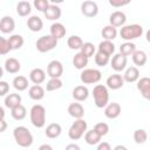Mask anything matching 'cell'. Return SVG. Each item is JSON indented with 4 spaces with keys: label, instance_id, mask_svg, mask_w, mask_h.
<instances>
[{
    "label": "cell",
    "instance_id": "obj_12",
    "mask_svg": "<svg viewBox=\"0 0 150 150\" xmlns=\"http://www.w3.org/2000/svg\"><path fill=\"white\" fill-rule=\"evenodd\" d=\"M125 21H127V15L121 11H115L109 16V25H111L115 28L123 27Z\"/></svg>",
    "mask_w": 150,
    "mask_h": 150
},
{
    "label": "cell",
    "instance_id": "obj_51",
    "mask_svg": "<svg viewBox=\"0 0 150 150\" xmlns=\"http://www.w3.org/2000/svg\"><path fill=\"white\" fill-rule=\"evenodd\" d=\"M112 150H128V149H127L124 145H122V144H118V145H116V146H115Z\"/></svg>",
    "mask_w": 150,
    "mask_h": 150
},
{
    "label": "cell",
    "instance_id": "obj_10",
    "mask_svg": "<svg viewBox=\"0 0 150 150\" xmlns=\"http://www.w3.org/2000/svg\"><path fill=\"white\" fill-rule=\"evenodd\" d=\"M127 61H128V60H127V57H125L124 55L117 53V54H115V55L112 56V59L110 60V67H111L116 73H120V71H122V70L125 69V67H127Z\"/></svg>",
    "mask_w": 150,
    "mask_h": 150
},
{
    "label": "cell",
    "instance_id": "obj_4",
    "mask_svg": "<svg viewBox=\"0 0 150 150\" xmlns=\"http://www.w3.org/2000/svg\"><path fill=\"white\" fill-rule=\"evenodd\" d=\"M30 122L35 128H43L46 125V109L41 104H34L29 111Z\"/></svg>",
    "mask_w": 150,
    "mask_h": 150
},
{
    "label": "cell",
    "instance_id": "obj_9",
    "mask_svg": "<svg viewBox=\"0 0 150 150\" xmlns=\"http://www.w3.org/2000/svg\"><path fill=\"white\" fill-rule=\"evenodd\" d=\"M47 74L50 79H60L63 74V64L57 60L50 61L47 66Z\"/></svg>",
    "mask_w": 150,
    "mask_h": 150
},
{
    "label": "cell",
    "instance_id": "obj_31",
    "mask_svg": "<svg viewBox=\"0 0 150 150\" xmlns=\"http://www.w3.org/2000/svg\"><path fill=\"white\" fill-rule=\"evenodd\" d=\"M97 52H101L103 54H107V55H112L114 52H115V45L112 43V41H107V40H103L100 42L98 47H97Z\"/></svg>",
    "mask_w": 150,
    "mask_h": 150
},
{
    "label": "cell",
    "instance_id": "obj_48",
    "mask_svg": "<svg viewBox=\"0 0 150 150\" xmlns=\"http://www.w3.org/2000/svg\"><path fill=\"white\" fill-rule=\"evenodd\" d=\"M64 150H81V148H80V145H77L75 143H70V144L66 145Z\"/></svg>",
    "mask_w": 150,
    "mask_h": 150
},
{
    "label": "cell",
    "instance_id": "obj_39",
    "mask_svg": "<svg viewBox=\"0 0 150 150\" xmlns=\"http://www.w3.org/2000/svg\"><path fill=\"white\" fill-rule=\"evenodd\" d=\"M94 56H95V63L98 67H104L110 62V56L107 54H103L101 52H96V54Z\"/></svg>",
    "mask_w": 150,
    "mask_h": 150
},
{
    "label": "cell",
    "instance_id": "obj_20",
    "mask_svg": "<svg viewBox=\"0 0 150 150\" xmlns=\"http://www.w3.org/2000/svg\"><path fill=\"white\" fill-rule=\"evenodd\" d=\"M29 80L34 84H41L46 81V73L41 68H34L29 73Z\"/></svg>",
    "mask_w": 150,
    "mask_h": 150
},
{
    "label": "cell",
    "instance_id": "obj_26",
    "mask_svg": "<svg viewBox=\"0 0 150 150\" xmlns=\"http://www.w3.org/2000/svg\"><path fill=\"white\" fill-rule=\"evenodd\" d=\"M101 138H102V136L95 129L88 130L84 135V141L89 145H97L98 143H101Z\"/></svg>",
    "mask_w": 150,
    "mask_h": 150
},
{
    "label": "cell",
    "instance_id": "obj_6",
    "mask_svg": "<svg viewBox=\"0 0 150 150\" xmlns=\"http://www.w3.org/2000/svg\"><path fill=\"white\" fill-rule=\"evenodd\" d=\"M57 41L55 38H53L50 34L49 35H42L41 38H39L35 42V47L40 53H47L53 50L56 46H57Z\"/></svg>",
    "mask_w": 150,
    "mask_h": 150
},
{
    "label": "cell",
    "instance_id": "obj_3",
    "mask_svg": "<svg viewBox=\"0 0 150 150\" xmlns=\"http://www.w3.org/2000/svg\"><path fill=\"white\" fill-rule=\"evenodd\" d=\"M142 34H143V27L138 23L125 25L120 30V36L125 42H131V40H135V39L139 38Z\"/></svg>",
    "mask_w": 150,
    "mask_h": 150
},
{
    "label": "cell",
    "instance_id": "obj_35",
    "mask_svg": "<svg viewBox=\"0 0 150 150\" xmlns=\"http://www.w3.org/2000/svg\"><path fill=\"white\" fill-rule=\"evenodd\" d=\"M11 115H12V117L14 120L21 121L27 116V109H26V107L20 104V105H18V107H15V108H13L11 110Z\"/></svg>",
    "mask_w": 150,
    "mask_h": 150
},
{
    "label": "cell",
    "instance_id": "obj_46",
    "mask_svg": "<svg viewBox=\"0 0 150 150\" xmlns=\"http://www.w3.org/2000/svg\"><path fill=\"white\" fill-rule=\"evenodd\" d=\"M9 90V84L6 81H0V96H5Z\"/></svg>",
    "mask_w": 150,
    "mask_h": 150
},
{
    "label": "cell",
    "instance_id": "obj_50",
    "mask_svg": "<svg viewBox=\"0 0 150 150\" xmlns=\"http://www.w3.org/2000/svg\"><path fill=\"white\" fill-rule=\"evenodd\" d=\"M38 150H54V149H53V146L49 145V144H41Z\"/></svg>",
    "mask_w": 150,
    "mask_h": 150
},
{
    "label": "cell",
    "instance_id": "obj_34",
    "mask_svg": "<svg viewBox=\"0 0 150 150\" xmlns=\"http://www.w3.org/2000/svg\"><path fill=\"white\" fill-rule=\"evenodd\" d=\"M83 43H84V42L82 41V39H81L79 35H71V36H69L68 40H67L68 47H69L70 49H73V50H79V49L81 50Z\"/></svg>",
    "mask_w": 150,
    "mask_h": 150
},
{
    "label": "cell",
    "instance_id": "obj_49",
    "mask_svg": "<svg viewBox=\"0 0 150 150\" xmlns=\"http://www.w3.org/2000/svg\"><path fill=\"white\" fill-rule=\"evenodd\" d=\"M0 124H1V128H0V131H1V132H4V131L6 130V128H7V123H6V121H5V118H0Z\"/></svg>",
    "mask_w": 150,
    "mask_h": 150
},
{
    "label": "cell",
    "instance_id": "obj_13",
    "mask_svg": "<svg viewBox=\"0 0 150 150\" xmlns=\"http://www.w3.org/2000/svg\"><path fill=\"white\" fill-rule=\"evenodd\" d=\"M137 89L144 98L150 101V77L148 76L141 77L137 81Z\"/></svg>",
    "mask_w": 150,
    "mask_h": 150
},
{
    "label": "cell",
    "instance_id": "obj_1",
    "mask_svg": "<svg viewBox=\"0 0 150 150\" xmlns=\"http://www.w3.org/2000/svg\"><path fill=\"white\" fill-rule=\"evenodd\" d=\"M13 137L16 144L21 148H29L34 141L32 132L28 130V128L23 125H19L13 130Z\"/></svg>",
    "mask_w": 150,
    "mask_h": 150
},
{
    "label": "cell",
    "instance_id": "obj_14",
    "mask_svg": "<svg viewBox=\"0 0 150 150\" xmlns=\"http://www.w3.org/2000/svg\"><path fill=\"white\" fill-rule=\"evenodd\" d=\"M121 111H122V108H121L120 103H117V102H111L104 108V115H105V117H108L110 120L117 118L121 115Z\"/></svg>",
    "mask_w": 150,
    "mask_h": 150
},
{
    "label": "cell",
    "instance_id": "obj_23",
    "mask_svg": "<svg viewBox=\"0 0 150 150\" xmlns=\"http://www.w3.org/2000/svg\"><path fill=\"white\" fill-rule=\"evenodd\" d=\"M45 91H46V89L42 86H40V84H33L29 88V90H28V95H29V97L32 100L40 101V100H42L45 97Z\"/></svg>",
    "mask_w": 150,
    "mask_h": 150
},
{
    "label": "cell",
    "instance_id": "obj_17",
    "mask_svg": "<svg viewBox=\"0 0 150 150\" xmlns=\"http://www.w3.org/2000/svg\"><path fill=\"white\" fill-rule=\"evenodd\" d=\"M27 27L29 30L36 33V32H40L42 28H43V21L40 16L38 15H32L28 18L27 20Z\"/></svg>",
    "mask_w": 150,
    "mask_h": 150
},
{
    "label": "cell",
    "instance_id": "obj_24",
    "mask_svg": "<svg viewBox=\"0 0 150 150\" xmlns=\"http://www.w3.org/2000/svg\"><path fill=\"white\" fill-rule=\"evenodd\" d=\"M5 107L6 108H9L11 110L18 105L21 104V95L18 94V93H13V94H8L6 97H5Z\"/></svg>",
    "mask_w": 150,
    "mask_h": 150
},
{
    "label": "cell",
    "instance_id": "obj_7",
    "mask_svg": "<svg viewBox=\"0 0 150 150\" xmlns=\"http://www.w3.org/2000/svg\"><path fill=\"white\" fill-rule=\"evenodd\" d=\"M101 79H102V73L98 69H95V68L83 69L81 71V75H80V80L84 84L97 83V82H100Z\"/></svg>",
    "mask_w": 150,
    "mask_h": 150
},
{
    "label": "cell",
    "instance_id": "obj_52",
    "mask_svg": "<svg viewBox=\"0 0 150 150\" xmlns=\"http://www.w3.org/2000/svg\"><path fill=\"white\" fill-rule=\"evenodd\" d=\"M145 38H146V41L150 43V29H149V30L145 33Z\"/></svg>",
    "mask_w": 150,
    "mask_h": 150
},
{
    "label": "cell",
    "instance_id": "obj_18",
    "mask_svg": "<svg viewBox=\"0 0 150 150\" xmlns=\"http://www.w3.org/2000/svg\"><path fill=\"white\" fill-rule=\"evenodd\" d=\"M15 29V21L12 16H4L0 20V30L4 34L12 33Z\"/></svg>",
    "mask_w": 150,
    "mask_h": 150
},
{
    "label": "cell",
    "instance_id": "obj_30",
    "mask_svg": "<svg viewBox=\"0 0 150 150\" xmlns=\"http://www.w3.org/2000/svg\"><path fill=\"white\" fill-rule=\"evenodd\" d=\"M101 35L104 40L107 41H112L114 39H116L117 36V29L115 27H112L111 25H107L102 28L101 30Z\"/></svg>",
    "mask_w": 150,
    "mask_h": 150
},
{
    "label": "cell",
    "instance_id": "obj_5",
    "mask_svg": "<svg viewBox=\"0 0 150 150\" xmlns=\"http://www.w3.org/2000/svg\"><path fill=\"white\" fill-rule=\"evenodd\" d=\"M87 128H88V124L83 118L75 120V122H73V124L70 125V128L68 130V137L73 141H77L83 135H86Z\"/></svg>",
    "mask_w": 150,
    "mask_h": 150
},
{
    "label": "cell",
    "instance_id": "obj_43",
    "mask_svg": "<svg viewBox=\"0 0 150 150\" xmlns=\"http://www.w3.org/2000/svg\"><path fill=\"white\" fill-rule=\"evenodd\" d=\"M94 129L103 137V136H105L108 132H109V125L107 124V123H104V122H100V123H96L95 124V127H94Z\"/></svg>",
    "mask_w": 150,
    "mask_h": 150
},
{
    "label": "cell",
    "instance_id": "obj_45",
    "mask_svg": "<svg viewBox=\"0 0 150 150\" xmlns=\"http://www.w3.org/2000/svg\"><path fill=\"white\" fill-rule=\"evenodd\" d=\"M130 1L129 0H109V5L112 6V7H122V6H125V5H129Z\"/></svg>",
    "mask_w": 150,
    "mask_h": 150
},
{
    "label": "cell",
    "instance_id": "obj_22",
    "mask_svg": "<svg viewBox=\"0 0 150 150\" xmlns=\"http://www.w3.org/2000/svg\"><path fill=\"white\" fill-rule=\"evenodd\" d=\"M123 79H124V82H129V83L137 82L139 80V70H138V68L137 67L127 68L124 74H123Z\"/></svg>",
    "mask_w": 150,
    "mask_h": 150
},
{
    "label": "cell",
    "instance_id": "obj_11",
    "mask_svg": "<svg viewBox=\"0 0 150 150\" xmlns=\"http://www.w3.org/2000/svg\"><path fill=\"white\" fill-rule=\"evenodd\" d=\"M105 84H107V88L112 89V90H117V89H121L124 86V79H123V76L121 74L116 73V74L110 75L107 79Z\"/></svg>",
    "mask_w": 150,
    "mask_h": 150
},
{
    "label": "cell",
    "instance_id": "obj_44",
    "mask_svg": "<svg viewBox=\"0 0 150 150\" xmlns=\"http://www.w3.org/2000/svg\"><path fill=\"white\" fill-rule=\"evenodd\" d=\"M49 6H50V4H49L48 0H35V1H34V7H35L38 11L42 12V13H45Z\"/></svg>",
    "mask_w": 150,
    "mask_h": 150
},
{
    "label": "cell",
    "instance_id": "obj_37",
    "mask_svg": "<svg viewBox=\"0 0 150 150\" xmlns=\"http://www.w3.org/2000/svg\"><path fill=\"white\" fill-rule=\"evenodd\" d=\"M136 45L132 43V42H124L120 46V54L124 55L125 57L129 56V55H132L135 52H136Z\"/></svg>",
    "mask_w": 150,
    "mask_h": 150
},
{
    "label": "cell",
    "instance_id": "obj_27",
    "mask_svg": "<svg viewBox=\"0 0 150 150\" xmlns=\"http://www.w3.org/2000/svg\"><path fill=\"white\" fill-rule=\"evenodd\" d=\"M62 132V128L59 123H50L47 125L45 134L48 138H57Z\"/></svg>",
    "mask_w": 150,
    "mask_h": 150
},
{
    "label": "cell",
    "instance_id": "obj_40",
    "mask_svg": "<svg viewBox=\"0 0 150 150\" xmlns=\"http://www.w3.org/2000/svg\"><path fill=\"white\" fill-rule=\"evenodd\" d=\"M148 139V134L144 129H136L134 131V141L137 144H143Z\"/></svg>",
    "mask_w": 150,
    "mask_h": 150
},
{
    "label": "cell",
    "instance_id": "obj_16",
    "mask_svg": "<svg viewBox=\"0 0 150 150\" xmlns=\"http://www.w3.org/2000/svg\"><path fill=\"white\" fill-rule=\"evenodd\" d=\"M73 98L76 101V102H83L88 98L89 96V90L86 86H76L74 89H73Z\"/></svg>",
    "mask_w": 150,
    "mask_h": 150
},
{
    "label": "cell",
    "instance_id": "obj_32",
    "mask_svg": "<svg viewBox=\"0 0 150 150\" xmlns=\"http://www.w3.org/2000/svg\"><path fill=\"white\" fill-rule=\"evenodd\" d=\"M32 12V5L28 1H20L16 4V13L19 16H28Z\"/></svg>",
    "mask_w": 150,
    "mask_h": 150
},
{
    "label": "cell",
    "instance_id": "obj_47",
    "mask_svg": "<svg viewBox=\"0 0 150 150\" xmlns=\"http://www.w3.org/2000/svg\"><path fill=\"white\" fill-rule=\"evenodd\" d=\"M96 150H112V149H111V146L108 142H101V143L97 144Z\"/></svg>",
    "mask_w": 150,
    "mask_h": 150
},
{
    "label": "cell",
    "instance_id": "obj_53",
    "mask_svg": "<svg viewBox=\"0 0 150 150\" xmlns=\"http://www.w3.org/2000/svg\"><path fill=\"white\" fill-rule=\"evenodd\" d=\"M0 112H1V118H5V111H4V108H0Z\"/></svg>",
    "mask_w": 150,
    "mask_h": 150
},
{
    "label": "cell",
    "instance_id": "obj_33",
    "mask_svg": "<svg viewBox=\"0 0 150 150\" xmlns=\"http://www.w3.org/2000/svg\"><path fill=\"white\" fill-rule=\"evenodd\" d=\"M131 57H132V62L138 67H143L148 61V56H146L145 52H143V50H136L131 55Z\"/></svg>",
    "mask_w": 150,
    "mask_h": 150
},
{
    "label": "cell",
    "instance_id": "obj_38",
    "mask_svg": "<svg viewBox=\"0 0 150 150\" xmlns=\"http://www.w3.org/2000/svg\"><path fill=\"white\" fill-rule=\"evenodd\" d=\"M62 86H63V82L61 81V79H49V81H47L45 89L47 91H54L62 88Z\"/></svg>",
    "mask_w": 150,
    "mask_h": 150
},
{
    "label": "cell",
    "instance_id": "obj_36",
    "mask_svg": "<svg viewBox=\"0 0 150 150\" xmlns=\"http://www.w3.org/2000/svg\"><path fill=\"white\" fill-rule=\"evenodd\" d=\"M8 42H9V46L13 49H20L22 46H23V38L20 35V34H13L8 38Z\"/></svg>",
    "mask_w": 150,
    "mask_h": 150
},
{
    "label": "cell",
    "instance_id": "obj_21",
    "mask_svg": "<svg viewBox=\"0 0 150 150\" xmlns=\"http://www.w3.org/2000/svg\"><path fill=\"white\" fill-rule=\"evenodd\" d=\"M62 12H61V8L54 4H50V6L47 8V11L43 13L45 18L47 20H50V21H56L57 19H60Z\"/></svg>",
    "mask_w": 150,
    "mask_h": 150
},
{
    "label": "cell",
    "instance_id": "obj_42",
    "mask_svg": "<svg viewBox=\"0 0 150 150\" xmlns=\"http://www.w3.org/2000/svg\"><path fill=\"white\" fill-rule=\"evenodd\" d=\"M12 50L11 46H9V42H8V39H5L2 36H0V54L1 55H6L7 53H9Z\"/></svg>",
    "mask_w": 150,
    "mask_h": 150
},
{
    "label": "cell",
    "instance_id": "obj_19",
    "mask_svg": "<svg viewBox=\"0 0 150 150\" xmlns=\"http://www.w3.org/2000/svg\"><path fill=\"white\" fill-rule=\"evenodd\" d=\"M4 68L7 73L9 74H16L20 69H21V63L19 60H16L15 57H8L6 61H5V64H4Z\"/></svg>",
    "mask_w": 150,
    "mask_h": 150
},
{
    "label": "cell",
    "instance_id": "obj_15",
    "mask_svg": "<svg viewBox=\"0 0 150 150\" xmlns=\"http://www.w3.org/2000/svg\"><path fill=\"white\" fill-rule=\"evenodd\" d=\"M68 114L74 117L75 120H80V118H83L84 116V108L83 105L80 103V102H74V103H70L68 105Z\"/></svg>",
    "mask_w": 150,
    "mask_h": 150
},
{
    "label": "cell",
    "instance_id": "obj_25",
    "mask_svg": "<svg viewBox=\"0 0 150 150\" xmlns=\"http://www.w3.org/2000/svg\"><path fill=\"white\" fill-rule=\"evenodd\" d=\"M66 33H67V29L61 22H54L50 26V35L53 38H55L56 40H60V39L64 38Z\"/></svg>",
    "mask_w": 150,
    "mask_h": 150
},
{
    "label": "cell",
    "instance_id": "obj_41",
    "mask_svg": "<svg viewBox=\"0 0 150 150\" xmlns=\"http://www.w3.org/2000/svg\"><path fill=\"white\" fill-rule=\"evenodd\" d=\"M80 52H81L83 55H86L88 59L96 54V53H95V46H94V43H91V42H84Z\"/></svg>",
    "mask_w": 150,
    "mask_h": 150
},
{
    "label": "cell",
    "instance_id": "obj_29",
    "mask_svg": "<svg viewBox=\"0 0 150 150\" xmlns=\"http://www.w3.org/2000/svg\"><path fill=\"white\" fill-rule=\"evenodd\" d=\"M88 57L86 55H83L81 52L76 53L73 57V66L76 68V69H84L86 66L88 64Z\"/></svg>",
    "mask_w": 150,
    "mask_h": 150
},
{
    "label": "cell",
    "instance_id": "obj_2",
    "mask_svg": "<svg viewBox=\"0 0 150 150\" xmlns=\"http://www.w3.org/2000/svg\"><path fill=\"white\" fill-rule=\"evenodd\" d=\"M93 97L97 108H105L109 104V91L107 86L96 84L93 89Z\"/></svg>",
    "mask_w": 150,
    "mask_h": 150
},
{
    "label": "cell",
    "instance_id": "obj_28",
    "mask_svg": "<svg viewBox=\"0 0 150 150\" xmlns=\"http://www.w3.org/2000/svg\"><path fill=\"white\" fill-rule=\"evenodd\" d=\"M12 84L18 91H23L28 88V79L23 75H18L13 79Z\"/></svg>",
    "mask_w": 150,
    "mask_h": 150
},
{
    "label": "cell",
    "instance_id": "obj_8",
    "mask_svg": "<svg viewBox=\"0 0 150 150\" xmlns=\"http://www.w3.org/2000/svg\"><path fill=\"white\" fill-rule=\"evenodd\" d=\"M81 13L87 18H95L98 14V6L95 1L87 0L81 4Z\"/></svg>",
    "mask_w": 150,
    "mask_h": 150
}]
</instances>
